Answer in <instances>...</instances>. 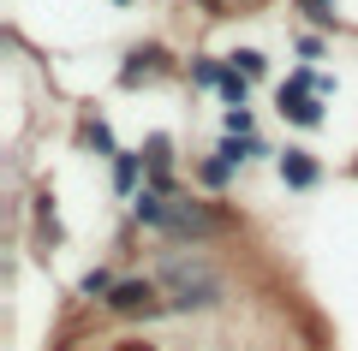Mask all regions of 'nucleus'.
Segmentation results:
<instances>
[{
	"mask_svg": "<svg viewBox=\"0 0 358 351\" xmlns=\"http://www.w3.org/2000/svg\"><path fill=\"white\" fill-rule=\"evenodd\" d=\"M281 113L293 119V126H322V107H317V96H310L305 84H287L281 89Z\"/></svg>",
	"mask_w": 358,
	"mask_h": 351,
	"instance_id": "obj_1",
	"label": "nucleus"
},
{
	"mask_svg": "<svg viewBox=\"0 0 358 351\" xmlns=\"http://www.w3.org/2000/svg\"><path fill=\"white\" fill-rule=\"evenodd\" d=\"M108 304H114V310H126V315H138V310H155V286H150V280H126V286H120Z\"/></svg>",
	"mask_w": 358,
	"mask_h": 351,
	"instance_id": "obj_2",
	"label": "nucleus"
},
{
	"mask_svg": "<svg viewBox=\"0 0 358 351\" xmlns=\"http://www.w3.org/2000/svg\"><path fill=\"white\" fill-rule=\"evenodd\" d=\"M281 179H287V185H299V191H310V185H317V161H310L305 149H287L281 155Z\"/></svg>",
	"mask_w": 358,
	"mask_h": 351,
	"instance_id": "obj_3",
	"label": "nucleus"
},
{
	"mask_svg": "<svg viewBox=\"0 0 358 351\" xmlns=\"http://www.w3.org/2000/svg\"><path fill=\"white\" fill-rule=\"evenodd\" d=\"M138 221H150V226H162V221H167L162 191H138Z\"/></svg>",
	"mask_w": 358,
	"mask_h": 351,
	"instance_id": "obj_4",
	"label": "nucleus"
},
{
	"mask_svg": "<svg viewBox=\"0 0 358 351\" xmlns=\"http://www.w3.org/2000/svg\"><path fill=\"white\" fill-rule=\"evenodd\" d=\"M155 60H162V54H155V48L131 54V66H126V72H120V77H126V84H138V77H150V72H155Z\"/></svg>",
	"mask_w": 358,
	"mask_h": 351,
	"instance_id": "obj_5",
	"label": "nucleus"
},
{
	"mask_svg": "<svg viewBox=\"0 0 358 351\" xmlns=\"http://www.w3.org/2000/svg\"><path fill=\"white\" fill-rule=\"evenodd\" d=\"M221 96H227L233 107H245V72H239V66H227V72H221Z\"/></svg>",
	"mask_w": 358,
	"mask_h": 351,
	"instance_id": "obj_6",
	"label": "nucleus"
},
{
	"mask_svg": "<svg viewBox=\"0 0 358 351\" xmlns=\"http://www.w3.org/2000/svg\"><path fill=\"white\" fill-rule=\"evenodd\" d=\"M114 185H120V191L138 185V155H120V161H114Z\"/></svg>",
	"mask_w": 358,
	"mask_h": 351,
	"instance_id": "obj_7",
	"label": "nucleus"
},
{
	"mask_svg": "<svg viewBox=\"0 0 358 351\" xmlns=\"http://www.w3.org/2000/svg\"><path fill=\"white\" fill-rule=\"evenodd\" d=\"M143 161H150L155 173H167V161H173V155H167V137H150V143H143Z\"/></svg>",
	"mask_w": 358,
	"mask_h": 351,
	"instance_id": "obj_8",
	"label": "nucleus"
},
{
	"mask_svg": "<svg viewBox=\"0 0 358 351\" xmlns=\"http://www.w3.org/2000/svg\"><path fill=\"white\" fill-rule=\"evenodd\" d=\"M233 66H239L245 77H263V54H257V48H239V54H233Z\"/></svg>",
	"mask_w": 358,
	"mask_h": 351,
	"instance_id": "obj_9",
	"label": "nucleus"
},
{
	"mask_svg": "<svg viewBox=\"0 0 358 351\" xmlns=\"http://www.w3.org/2000/svg\"><path fill=\"white\" fill-rule=\"evenodd\" d=\"M227 173H233V161H227V155H215V161H203V185H227Z\"/></svg>",
	"mask_w": 358,
	"mask_h": 351,
	"instance_id": "obj_10",
	"label": "nucleus"
},
{
	"mask_svg": "<svg viewBox=\"0 0 358 351\" xmlns=\"http://www.w3.org/2000/svg\"><path fill=\"white\" fill-rule=\"evenodd\" d=\"M221 72H227V66H215V60H197V66H192L197 84H221Z\"/></svg>",
	"mask_w": 358,
	"mask_h": 351,
	"instance_id": "obj_11",
	"label": "nucleus"
},
{
	"mask_svg": "<svg viewBox=\"0 0 358 351\" xmlns=\"http://www.w3.org/2000/svg\"><path fill=\"white\" fill-rule=\"evenodd\" d=\"M227 131H233V137H245V131H251V113H245V107H227Z\"/></svg>",
	"mask_w": 358,
	"mask_h": 351,
	"instance_id": "obj_12",
	"label": "nucleus"
},
{
	"mask_svg": "<svg viewBox=\"0 0 358 351\" xmlns=\"http://www.w3.org/2000/svg\"><path fill=\"white\" fill-rule=\"evenodd\" d=\"M84 137H90V143H96V149H114V137H108V126H102V119H96V126H90V131H84Z\"/></svg>",
	"mask_w": 358,
	"mask_h": 351,
	"instance_id": "obj_13",
	"label": "nucleus"
},
{
	"mask_svg": "<svg viewBox=\"0 0 358 351\" xmlns=\"http://www.w3.org/2000/svg\"><path fill=\"white\" fill-rule=\"evenodd\" d=\"M305 13L317 18V24H334V13H329V0H305Z\"/></svg>",
	"mask_w": 358,
	"mask_h": 351,
	"instance_id": "obj_14",
	"label": "nucleus"
},
{
	"mask_svg": "<svg viewBox=\"0 0 358 351\" xmlns=\"http://www.w3.org/2000/svg\"><path fill=\"white\" fill-rule=\"evenodd\" d=\"M120 351H150V345H138V339H126V345H120Z\"/></svg>",
	"mask_w": 358,
	"mask_h": 351,
	"instance_id": "obj_15",
	"label": "nucleus"
}]
</instances>
